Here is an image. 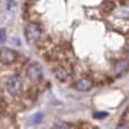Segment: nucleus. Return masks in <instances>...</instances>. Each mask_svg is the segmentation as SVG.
<instances>
[{
	"mask_svg": "<svg viewBox=\"0 0 129 129\" xmlns=\"http://www.w3.org/2000/svg\"><path fill=\"white\" fill-rule=\"evenodd\" d=\"M6 88L7 92L11 95H16L20 91V80L17 75H10L7 78L6 82Z\"/></svg>",
	"mask_w": 129,
	"mask_h": 129,
	"instance_id": "7ed1b4c3",
	"label": "nucleus"
},
{
	"mask_svg": "<svg viewBox=\"0 0 129 129\" xmlns=\"http://www.w3.org/2000/svg\"><path fill=\"white\" fill-rule=\"evenodd\" d=\"M127 69H128V62L127 61H125V60L119 61V62L116 64V67H114V71H116V74L117 75H119V76L122 75Z\"/></svg>",
	"mask_w": 129,
	"mask_h": 129,
	"instance_id": "423d86ee",
	"label": "nucleus"
},
{
	"mask_svg": "<svg viewBox=\"0 0 129 129\" xmlns=\"http://www.w3.org/2000/svg\"><path fill=\"white\" fill-rule=\"evenodd\" d=\"M31 120L33 121L34 123H38V122H40V121L42 120V113H35V114H34V116H32Z\"/></svg>",
	"mask_w": 129,
	"mask_h": 129,
	"instance_id": "6e6552de",
	"label": "nucleus"
},
{
	"mask_svg": "<svg viewBox=\"0 0 129 129\" xmlns=\"http://www.w3.org/2000/svg\"><path fill=\"white\" fill-rule=\"evenodd\" d=\"M17 59V54L15 51L8 48H2L0 49V62L4 64H11Z\"/></svg>",
	"mask_w": 129,
	"mask_h": 129,
	"instance_id": "20e7f679",
	"label": "nucleus"
},
{
	"mask_svg": "<svg viewBox=\"0 0 129 129\" xmlns=\"http://www.w3.org/2000/svg\"><path fill=\"white\" fill-rule=\"evenodd\" d=\"M42 34V26L39 23H29L25 27V38L28 42H34L39 40Z\"/></svg>",
	"mask_w": 129,
	"mask_h": 129,
	"instance_id": "f257e3e1",
	"label": "nucleus"
},
{
	"mask_svg": "<svg viewBox=\"0 0 129 129\" xmlns=\"http://www.w3.org/2000/svg\"><path fill=\"white\" fill-rule=\"evenodd\" d=\"M56 128H69V127H71L70 125H68V123H62V122H59V123H57L56 126H54Z\"/></svg>",
	"mask_w": 129,
	"mask_h": 129,
	"instance_id": "9b49d317",
	"label": "nucleus"
},
{
	"mask_svg": "<svg viewBox=\"0 0 129 129\" xmlns=\"http://www.w3.org/2000/svg\"><path fill=\"white\" fill-rule=\"evenodd\" d=\"M93 87V82L89 78H83L79 79L75 83V88L77 91H82V92H86Z\"/></svg>",
	"mask_w": 129,
	"mask_h": 129,
	"instance_id": "39448f33",
	"label": "nucleus"
},
{
	"mask_svg": "<svg viewBox=\"0 0 129 129\" xmlns=\"http://www.w3.org/2000/svg\"><path fill=\"white\" fill-rule=\"evenodd\" d=\"M108 113H105V112H95L94 113V117L95 118H104V117H107Z\"/></svg>",
	"mask_w": 129,
	"mask_h": 129,
	"instance_id": "9d476101",
	"label": "nucleus"
},
{
	"mask_svg": "<svg viewBox=\"0 0 129 129\" xmlns=\"http://www.w3.org/2000/svg\"><path fill=\"white\" fill-rule=\"evenodd\" d=\"M7 38V34H6V29L4 28H0V43L4 42Z\"/></svg>",
	"mask_w": 129,
	"mask_h": 129,
	"instance_id": "1a4fd4ad",
	"label": "nucleus"
},
{
	"mask_svg": "<svg viewBox=\"0 0 129 129\" xmlns=\"http://www.w3.org/2000/svg\"><path fill=\"white\" fill-rule=\"evenodd\" d=\"M56 76H57V78H59L60 80H64L68 77V73H67L66 70H63V69H57Z\"/></svg>",
	"mask_w": 129,
	"mask_h": 129,
	"instance_id": "0eeeda50",
	"label": "nucleus"
},
{
	"mask_svg": "<svg viewBox=\"0 0 129 129\" xmlns=\"http://www.w3.org/2000/svg\"><path fill=\"white\" fill-rule=\"evenodd\" d=\"M26 76L32 82H39V80H41L42 79V76H43V71H42L41 64L38 62L31 63L26 69Z\"/></svg>",
	"mask_w": 129,
	"mask_h": 129,
	"instance_id": "f03ea898",
	"label": "nucleus"
},
{
	"mask_svg": "<svg viewBox=\"0 0 129 129\" xmlns=\"http://www.w3.org/2000/svg\"><path fill=\"white\" fill-rule=\"evenodd\" d=\"M127 56L129 57V48H128V50H127Z\"/></svg>",
	"mask_w": 129,
	"mask_h": 129,
	"instance_id": "f8f14e48",
	"label": "nucleus"
}]
</instances>
